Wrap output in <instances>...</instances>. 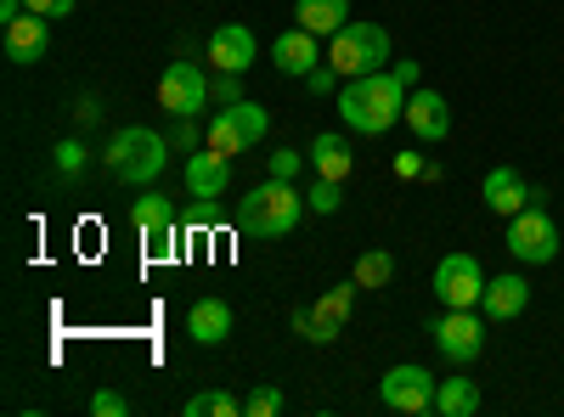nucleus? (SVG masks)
<instances>
[{
  "label": "nucleus",
  "mask_w": 564,
  "mask_h": 417,
  "mask_svg": "<svg viewBox=\"0 0 564 417\" xmlns=\"http://www.w3.org/2000/svg\"><path fill=\"white\" fill-rule=\"evenodd\" d=\"M334 108H339V119H345L356 135H384L395 119H406V85L395 79V68L361 74V79H345V85H339Z\"/></svg>",
  "instance_id": "1"
},
{
  "label": "nucleus",
  "mask_w": 564,
  "mask_h": 417,
  "mask_svg": "<svg viewBox=\"0 0 564 417\" xmlns=\"http://www.w3.org/2000/svg\"><path fill=\"white\" fill-rule=\"evenodd\" d=\"M300 215H305V193H294V180L265 175L238 209V231L243 238H289L300 226Z\"/></svg>",
  "instance_id": "2"
},
{
  "label": "nucleus",
  "mask_w": 564,
  "mask_h": 417,
  "mask_svg": "<svg viewBox=\"0 0 564 417\" xmlns=\"http://www.w3.org/2000/svg\"><path fill=\"white\" fill-rule=\"evenodd\" d=\"M170 164V142L159 130L148 124H124L113 130V142H108V175H119L124 187H153V180L164 175Z\"/></svg>",
  "instance_id": "3"
},
{
  "label": "nucleus",
  "mask_w": 564,
  "mask_h": 417,
  "mask_svg": "<svg viewBox=\"0 0 564 417\" xmlns=\"http://www.w3.org/2000/svg\"><path fill=\"white\" fill-rule=\"evenodd\" d=\"M327 63H334L345 79L379 74V68L390 63V34H384L379 23H361V18H350V23L334 34V45H327Z\"/></svg>",
  "instance_id": "4"
},
{
  "label": "nucleus",
  "mask_w": 564,
  "mask_h": 417,
  "mask_svg": "<svg viewBox=\"0 0 564 417\" xmlns=\"http://www.w3.org/2000/svg\"><path fill=\"white\" fill-rule=\"evenodd\" d=\"M271 130V113L260 108V102H231V108H220L215 113V124L204 130V147L209 153H220V158H238V153H249V147H260V135Z\"/></svg>",
  "instance_id": "5"
},
{
  "label": "nucleus",
  "mask_w": 564,
  "mask_h": 417,
  "mask_svg": "<svg viewBox=\"0 0 564 417\" xmlns=\"http://www.w3.org/2000/svg\"><path fill=\"white\" fill-rule=\"evenodd\" d=\"M130 220L141 231V243H148V260H175V243H181L186 226H181V215H175V204L164 193H141L130 204Z\"/></svg>",
  "instance_id": "6"
},
{
  "label": "nucleus",
  "mask_w": 564,
  "mask_h": 417,
  "mask_svg": "<svg viewBox=\"0 0 564 417\" xmlns=\"http://www.w3.org/2000/svg\"><path fill=\"white\" fill-rule=\"evenodd\" d=\"M350 310H356V276H350V283H339V288H327L311 310L300 305V310H294V333L311 339V344H334V339L345 333Z\"/></svg>",
  "instance_id": "7"
},
{
  "label": "nucleus",
  "mask_w": 564,
  "mask_h": 417,
  "mask_svg": "<svg viewBox=\"0 0 564 417\" xmlns=\"http://www.w3.org/2000/svg\"><path fill=\"white\" fill-rule=\"evenodd\" d=\"M508 254L520 260V265L558 260V226H553V215L542 204H531V209H520V215L508 220Z\"/></svg>",
  "instance_id": "8"
},
{
  "label": "nucleus",
  "mask_w": 564,
  "mask_h": 417,
  "mask_svg": "<svg viewBox=\"0 0 564 417\" xmlns=\"http://www.w3.org/2000/svg\"><path fill=\"white\" fill-rule=\"evenodd\" d=\"M430 339H435L441 361H452V366H475L480 350H486V321H480L475 310H446V316L430 321Z\"/></svg>",
  "instance_id": "9"
},
{
  "label": "nucleus",
  "mask_w": 564,
  "mask_h": 417,
  "mask_svg": "<svg viewBox=\"0 0 564 417\" xmlns=\"http://www.w3.org/2000/svg\"><path fill=\"white\" fill-rule=\"evenodd\" d=\"M435 294L446 310H475L486 299V271L475 254H441L435 265Z\"/></svg>",
  "instance_id": "10"
},
{
  "label": "nucleus",
  "mask_w": 564,
  "mask_h": 417,
  "mask_svg": "<svg viewBox=\"0 0 564 417\" xmlns=\"http://www.w3.org/2000/svg\"><path fill=\"white\" fill-rule=\"evenodd\" d=\"M435 389H441V378L430 373V366H390L384 373V384H379V395H384V406L390 411H406V417H423V411H435Z\"/></svg>",
  "instance_id": "11"
},
{
  "label": "nucleus",
  "mask_w": 564,
  "mask_h": 417,
  "mask_svg": "<svg viewBox=\"0 0 564 417\" xmlns=\"http://www.w3.org/2000/svg\"><path fill=\"white\" fill-rule=\"evenodd\" d=\"M159 108L175 119H198L209 108V74L198 63H170L159 79Z\"/></svg>",
  "instance_id": "12"
},
{
  "label": "nucleus",
  "mask_w": 564,
  "mask_h": 417,
  "mask_svg": "<svg viewBox=\"0 0 564 417\" xmlns=\"http://www.w3.org/2000/svg\"><path fill=\"white\" fill-rule=\"evenodd\" d=\"M480 198H486V209L491 215H520V209H531V204H542V187H531V180L513 169V164H497V169H486V187H480Z\"/></svg>",
  "instance_id": "13"
},
{
  "label": "nucleus",
  "mask_w": 564,
  "mask_h": 417,
  "mask_svg": "<svg viewBox=\"0 0 564 417\" xmlns=\"http://www.w3.org/2000/svg\"><path fill=\"white\" fill-rule=\"evenodd\" d=\"M204 52H209L215 74H249V68H254V57H260V45H254L249 23H220V29L209 34Z\"/></svg>",
  "instance_id": "14"
},
{
  "label": "nucleus",
  "mask_w": 564,
  "mask_h": 417,
  "mask_svg": "<svg viewBox=\"0 0 564 417\" xmlns=\"http://www.w3.org/2000/svg\"><path fill=\"white\" fill-rule=\"evenodd\" d=\"M406 130L417 135V142H446V130H452V108L441 90H406Z\"/></svg>",
  "instance_id": "15"
},
{
  "label": "nucleus",
  "mask_w": 564,
  "mask_h": 417,
  "mask_svg": "<svg viewBox=\"0 0 564 417\" xmlns=\"http://www.w3.org/2000/svg\"><path fill=\"white\" fill-rule=\"evenodd\" d=\"M7 57L12 63H23V68H34V63H45V52H52V18H40V12H23L18 23H7Z\"/></svg>",
  "instance_id": "16"
},
{
  "label": "nucleus",
  "mask_w": 564,
  "mask_h": 417,
  "mask_svg": "<svg viewBox=\"0 0 564 417\" xmlns=\"http://www.w3.org/2000/svg\"><path fill=\"white\" fill-rule=\"evenodd\" d=\"M525 305H531V283H525L520 271L486 276V299H480L486 321H513V316H525Z\"/></svg>",
  "instance_id": "17"
},
{
  "label": "nucleus",
  "mask_w": 564,
  "mask_h": 417,
  "mask_svg": "<svg viewBox=\"0 0 564 417\" xmlns=\"http://www.w3.org/2000/svg\"><path fill=\"white\" fill-rule=\"evenodd\" d=\"M316 40H322V34H311V29H289V34H276V40H271V63H276L282 74L305 79V74H311V68L322 63Z\"/></svg>",
  "instance_id": "18"
},
{
  "label": "nucleus",
  "mask_w": 564,
  "mask_h": 417,
  "mask_svg": "<svg viewBox=\"0 0 564 417\" xmlns=\"http://www.w3.org/2000/svg\"><path fill=\"white\" fill-rule=\"evenodd\" d=\"M226 187H231V158H220L209 147L186 158V193L193 198H226Z\"/></svg>",
  "instance_id": "19"
},
{
  "label": "nucleus",
  "mask_w": 564,
  "mask_h": 417,
  "mask_svg": "<svg viewBox=\"0 0 564 417\" xmlns=\"http://www.w3.org/2000/svg\"><path fill=\"white\" fill-rule=\"evenodd\" d=\"M186 333H193L198 344H226L231 339V305L226 299H198L193 310H186Z\"/></svg>",
  "instance_id": "20"
},
{
  "label": "nucleus",
  "mask_w": 564,
  "mask_h": 417,
  "mask_svg": "<svg viewBox=\"0 0 564 417\" xmlns=\"http://www.w3.org/2000/svg\"><path fill=\"white\" fill-rule=\"evenodd\" d=\"M294 18H300V29L334 40L350 23V0H294Z\"/></svg>",
  "instance_id": "21"
},
{
  "label": "nucleus",
  "mask_w": 564,
  "mask_h": 417,
  "mask_svg": "<svg viewBox=\"0 0 564 417\" xmlns=\"http://www.w3.org/2000/svg\"><path fill=\"white\" fill-rule=\"evenodd\" d=\"M311 169H316V175H327V180H350V169H356V153H350V142H345V135H334V130H327V135H316V142H311Z\"/></svg>",
  "instance_id": "22"
},
{
  "label": "nucleus",
  "mask_w": 564,
  "mask_h": 417,
  "mask_svg": "<svg viewBox=\"0 0 564 417\" xmlns=\"http://www.w3.org/2000/svg\"><path fill=\"white\" fill-rule=\"evenodd\" d=\"M435 411H441V417H475V411H480V384H475V378H441Z\"/></svg>",
  "instance_id": "23"
},
{
  "label": "nucleus",
  "mask_w": 564,
  "mask_h": 417,
  "mask_svg": "<svg viewBox=\"0 0 564 417\" xmlns=\"http://www.w3.org/2000/svg\"><path fill=\"white\" fill-rule=\"evenodd\" d=\"M390 276H395V254L384 249H367L356 260V288H390Z\"/></svg>",
  "instance_id": "24"
},
{
  "label": "nucleus",
  "mask_w": 564,
  "mask_h": 417,
  "mask_svg": "<svg viewBox=\"0 0 564 417\" xmlns=\"http://www.w3.org/2000/svg\"><path fill=\"white\" fill-rule=\"evenodd\" d=\"M305 204H311L316 215H339V209H345V180H327V175H316L311 187H305Z\"/></svg>",
  "instance_id": "25"
},
{
  "label": "nucleus",
  "mask_w": 564,
  "mask_h": 417,
  "mask_svg": "<svg viewBox=\"0 0 564 417\" xmlns=\"http://www.w3.org/2000/svg\"><path fill=\"white\" fill-rule=\"evenodd\" d=\"M238 411H243V400H231L226 389H204L186 400V417H238Z\"/></svg>",
  "instance_id": "26"
},
{
  "label": "nucleus",
  "mask_w": 564,
  "mask_h": 417,
  "mask_svg": "<svg viewBox=\"0 0 564 417\" xmlns=\"http://www.w3.org/2000/svg\"><path fill=\"white\" fill-rule=\"evenodd\" d=\"M181 226L186 231H215L220 226V198H193V204H186V215H181Z\"/></svg>",
  "instance_id": "27"
},
{
  "label": "nucleus",
  "mask_w": 564,
  "mask_h": 417,
  "mask_svg": "<svg viewBox=\"0 0 564 417\" xmlns=\"http://www.w3.org/2000/svg\"><path fill=\"white\" fill-rule=\"evenodd\" d=\"M243 411H249V417H276V411H282V389L254 384V389H249V400H243Z\"/></svg>",
  "instance_id": "28"
},
{
  "label": "nucleus",
  "mask_w": 564,
  "mask_h": 417,
  "mask_svg": "<svg viewBox=\"0 0 564 417\" xmlns=\"http://www.w3.org/2000/svg\"><path fill=\"white\" fill-rule=\"evenodd\" d=\"M90 164V147L85 142H74V135H68V142H57V175H79Z\"/></svg>",
  "instance_id": "29"
},
{
  "label": "nucleus",
  "mask_w": 564,
  "mask_h": 417,
  "mask_svg": "<svg viewBox=\"0 0 564 417\" xmlns=\"http://www.w3.org/2000/svg\"><path fill=\"white\" fill-rule=\"evenodd\" d=\"M209 97H215L220 108L243 102V74H215V79H209Z\"/></svg>",
  "instance_id": "30"
},
{
  "label": "nucleus",
  "mask_w": 564,
  "mask_h": 417,
  "mask_svg": "<svg viewBox=\"0 0 564 417\" xmlns=\"http://www.w3.org/2000/svg\"><path fill=\"white\" fill-rule=\"evenodd\" d=\"M339 79H345V74H339L334 63H316V68L305 74V85L316 90V97H339Z\"/></svg>",
  "instance_id": "31"
},
{
  "label": "nucleus",
  "mask_w": 564,
  "mask_h": 417,
  "mask_svg": "<svg viewBox=\"0 0 564 417\" xmlns=\"http://www.w3.org/2000/svg\"><path fill=\"white\" fill-rule=\"evenodd\" d=\"M305 158H311V153H300V147H276V153H271V175H276V180H294Z\"/></svg>",
  "instance_id": "32"
},
{
  "label": "nucleus",
  "mask_w": 564,
  "mask_h": 417,
  "mask_svg": "<svg viewBox=\"0 0 564 417\" xmlns=\"http://www.w3.org/2000/svg\"><path fill=\"white\" fill-rule=\"evenodd\" d=\"M124 411H130V400L113 395V389H97V395H90V417H124Z\"/></svg>",
  "instance_id": "33"
},
{
  "label": "nucleus",
  "mask_w": 564,
  "mask_h": 417,
  "mask_svg": "<svg viewBox=\"0 0 564 417\" xmlns=\"http://www.w3.org/2000/svg\"><path fill=\"white\" fill-rule=\"evenodd\" d=\"M198 142H204V135H198V124H193V119H181V124H175V135H170V147H175V153H193Z\"/></svg>",
  "instance_id": "34"
},
{
  "label": "nucleus",
  "mask_w": 564,
  "mask_h": 417,
  "mask_svg": "<svg viewBox=\"0 0 564 417\" xmlns=\"http://www.w3.org/2000/svg\"><path fill=\"white\" fill-rule=\"evenodd\" d=\"M74 7L79 0H29V12H40V18H74Z\"/></svg>",
  "instance_id": "35"
},
{
  "label": "nucleus",
  "mask_w": 564,
  "mask_h": 417,
  "mask_svg": "<svg viewBox=\"0 0 564 417\" xmlns=\"http://www.w3.org/2000/svg\"><path fill=\"white\" fill-rule=\"evenodd\" d=\"M423 169H430V164H423L417 153H395V175L401 180H423Z\"/></svg>",
  "instance_id": "36"
},
{
  "label": "nucleus",
  "mask_w": 564,
  "mask_h": 417,
  "mask_svg": "<svg viewBox=\"0 0 564 417\" xmlns=\"http://www.w3.org/2000/svg\"><path fill=\"white\" fill-rule=\"evenodd\" d=\"M395 79L412 90V85H417V63H395Z\"/></svg>",
  "instance_id": "37"
}]
</instances>
